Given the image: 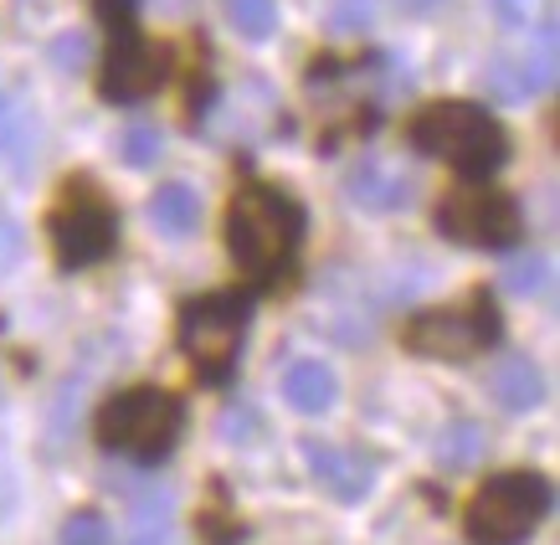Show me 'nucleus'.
Returning <instances> with one entry per match:
<instances>
[{
    "label": "nucleus",
    "instance_id": "1",
    "mask_svg": "<svg viewBox=\"0 0 560 545\" xmlns=\"http://www.w3.org/2000/svg\"><path fill=\"white\" fill-rule=\"evenodd\" d=\"M304 242V206L289 190L272 186H242L226 206V247L242 263V272H253L257 283H272L278 272L293 263Z\"/></svg>",
    "mask_w": 560,
    "mask_h": 545
},
{
    "label": "nucleus",
    "instance_id": "2",
    "mask_svg": "<svg viewBox=\"0 0 560 545\" xmlns=\"http://www.w3.org/2000/svg\"><path fill=\"white\" fill-rule=\"evenodd\" d=\"M411 150L447 160L458 175H493L510 160V135L474 103H427L407 129Z\"/></svg>",
    "mask_w": 560,
    "mask_h": 545
},
{
    "label": "nucleus",
    "instance_id": "3",
    "mask_svg": "<svg viewBox=\"0 0 560 545\" xmlns=\"http://www.w3.org/2000/svg\"><path fill=\"white\" fill-rule=\"evenodd\" d=\"M186 427V402L160 386H135V392L108 396L98 411V443L108 453H124L135 463H160L175 448Z\"/></svg>",
    "mask_w": 560,
    "mask_h": 545
},
{
    "label": "nucleus",
    "instance_id": "4",
    "mask_svg": "<svg viewBox=\"0 0 560 545\" xmlns=\"http://www.w3.org/2000/svg\"><path fill=\"white\" fill-rule=\"evenodd\" d=\"M247 324H253V299L232 289H217L206 299H190L180 314V350L190 356V366L201 371V381H232L247 340Z\"/></svg>",
    "mask_w": 560,
    "mask_h": 545
},
{
    "label": "nucleus",
    "instance_id": "5",
    "mask_svg": "<svg viewBox=\"0 0 560 545\" xmlns=\"http://www.w3.org/2000/svg\"><path fill=\"white\" fill-rule=\"evenodd\" d=\"M550 510V484L540 474H499L489 478L463 514L474 545H525Z\"/></svg>",
    "mask_w": 560,
    "mask_h": 545
},
{
    "label": "nucleus",
    "instance_id": "6",
    "mask_svg": "<svg viewBox=\"0 0 560 545\" xmlns=\"http://www.w3.org/2000/svg\"><path fill=\"white\" fill-rule=\"evenodd\" d=\"M47 232H51V253H57L62 268H93V263H103V257L114 253L119 217H114V206L103 201V190L93 181H68L62 201L51 206Z\"/></svg>",
    "mask_w": 560,
    "mask_h": 545
},
{
    "label": "nucleus",
    "instance_id": "7",
    "mask_svg": "<svg viewBox=\"0 0 560 545\" xmlns=\"http://www.w3.org/2000/svg\"><path fill=\"white\" fill-rule=\"evenodd\" d=\"M442 237L463 242V247H483V253H504L520 242L525 232V217H520V201L510 190H493V186H458L447 190L432 211Z\"/></svg>",
    "mask_w": 560,
    "mask_h": 545
},
{
    "label": "nucleus",
    "instance_id": "8",
    "mask_svg": "<svg viewBox=\"0 0 560 545\" xmlns=\"http://www.w3.org/2000/svg\"><path fill=\"white\" fill-rule=\"evenodd\" d=\"M407 350L427 360H474L499 340V309L489 293H474L463 309H422L407 320Z\"/></svg>",
    "mask_w": 560,
    "mask_h": 545
},
{
    "label": "nucleus",
    "instance_id": "9",
    "mask_svg": "<svg viewBox=\"0 0 560 545\" xmlns=\"http://www.w3.org/2000/svg\"><path fill=\"white\" fill-rule=\"evenodd\" d=\"M171 78V57L160 47H150L139 32H114V47H108V62H103V98L114 103H139L150 98L154 88Z\"/></svg>",
    "mask_w": 560,
    "mask_h": 545
},
{
    "label": "nucleus",
    "instance_id": "10",
    "mask_svg": "<svg viewBox=\"0 0 560 545\" xmlns=\"http://www.w3.org/2000/svg\"><path fill=\"white\" fill-rule=\"evenodd\" d=\"M304 463L314 468L324 489L345 505H355L375 489V463L355 448H340V443H324V438H304Z\"/></svg>",
    "mask_w": 560,
    "mask_h": 545
},
{
    "label": "nucleus",
    "instance_id": "11",
    "mask_svg": "<svg viewBox=\"0 0 560 545\" xmlns=\"http://www.w3.org/2000/svg\"><path fill=\"white\" fill-rule=\"evenodd\" d=\"M345 196H350V206H360V211H396V206L411 196V181L396 171V165H386L381 154H365V160H355L350 175H345Z\"/></svg>",
    "mask_w": 560,
    "mask_h": 545
},
{
    "label": "nucleus",
    "instance_id": "12",
    "mask_svg": "<svg viewBox=\"0 0 560 545\" xmlns=\"http://www.w3.org/2000/svg\"><path fill=\"white\" fill-rule=\"evenodd\" d=\"M36 139H42V124L21 98L0 93V165L5 171H32L36 160Z\"/></svg>",
    "mask_w": 560,
    "mask_h": 545
},
{
    "label": "nucleus",
    "instance_id": "13",
    "mask_svg": "<svg viewBox=\"0 0 560 545\" xmlns=\"http://www.w3.org/2000/svg\"><path fill=\"white\" fill-rule=\"evenodd\" d=\"M283 396H289V407L299 411H329L335 407V396H340V381L335 371L324 366V360H293L289 371H283Z\"/></svg>",
    "mask_w": 560,
    "mask_h": 545
},
{
    "label": "nucleus",
    "instance_id": "14",
    "mask_svg": "<svg viewBox=\"0 0 560 545\" xmlns=\"http://www.w3.org/2000/svg\"><path fill=\"white\" fill-rule=\"evenodd\" d=\"M493 396H499V407L504 411H529L545 402V375L540 366L529 356H510L499 360V371H493Z\"/></svg>",
    "mask_w": 560,
    "mask_h": 545
},
{
    "label": "nucleus",
    "instance_id": "15",
    "mask_svg": "<svg viewBox=\"0 0 560 545\" xmlns=\"http://www.w3.org/2000/svg\"><path fill=\"white\" fill-rule=\"evenodd\" d=\"M556 83V72H545L535 57H493L489 72H483V88H489L493 98H529V93H540V88Z\"/></svg>",
    "mask_w": 560,
    "mask_h": 545
},
{
    "label": "nucleus",
    "instance_id": "16",
    "mask_svg": "<svg viewBox=\"0 0 560 545\" xmlns=\"http://www.w3.org/2000/svg\"><path fill=\"white\" fill-rule=\"evenodd\" d=\"M150 217L160 232H171V237H186V232H196V222H201V201H196V190L190 186H160L150 201Z\"/></svg>",
    "mask_w": 560,
    "mask_h": 545
},
{
    "label": "nucleus",
    "instance_id": "17",
    "mask_svg": "<svg viewBox=\"0 0 560 545\" xmlns=\"http://www.w3.org/2000/svg\"><path fill=\"white\" fill-rule=\"evenodd\" d=\"M165 541H171V495L150 489L135 505L129 525H124V545H165Z\"/></svg>",
    "mask_w": 560,
    "mask_h": 545
},
{
    "label": "nucleus",
    "instance_id": "18",
    "mask_svg": "<svg viewBox=\"0 0 560 545\" xmlns=\"http://www.w3.org/2000/svg\"><path fill=\"white\" fill-rule=\"evenodd\" d=\"M483 459V427L478 422H453L438 438V463L442 468H468Z\"/></svg>",
    "mask_w": 560,
    "mask_h": 545
},
{
    "label": "nucleus",
    "instance_id": "19",
    "mask_svg": "<svg viewBox=\"0 0 560 545\" xmlns=\"http://www.w3.org/2000/svg\"><path fill=\"white\" fill-rule=\"evenodd\" d=\"M226 21L247 42H268L272 26H278V0H226Z\"/></svg>",
    "mask_w": 560,
    "mask_h": 545
},
{
    "label": "nucleus",
    "instance_id": "20",
    "mask_svg": "<svg viewBox=\"0 0 560 545\" xmlns=\"http://www.w3.org/2000/svg\"><path fill=\"white\" fill-rule=\"evenodd\" d=\"M57 545H114V530L98 510H78L68 525L57 530Z\"/></svg>",
    "mask_w": 560,
    "mask_h": 545
},
{
    "label": "nucleus",
    "instance_id": "21",
    "mask_svg": "<svg viewBox=\"0 0 560 545\" xmlns=\"http://www.w3.org/2000/svg\"><path fill=\"white\" fill-rule=\"evenodd\" d=\"M375 21V0H329V32L360 36Z\"/></svg>",
    "mask_w": 560,
    "mask_h": 545
},
{
    "label": "nucleus",
    "instance_id": "22",
    "mask_svg": "<svg viewBox=\"0 0 560 545\" xmlns=\"http://www.w3.org/2000/svg\"><path fill=\"white\" fill-rule=\"evenodd\" d=\"M160 150H165V139H160V129H154V124H135V129L124 135V160H129L135 171L154 165V160H160Z\"/></svg>",
    "mask_w": 560,
    "mask_h": 545
},
{
    "label": "nucleus",
    "instance_id": "23",
    "mask_svg": "<svg viewBox=\"0 0 560 545\" xmlns=\"http://www.w3.org/2000/svg\"><path fill=\"white\" fill-rule=\"evenodd\" d=\"M545 272H550V263H545V257H520V263H510L504 283H510L514 293H540L545 289Z\"/></svg>",
    "mask_w": 560,
    "mask_h": 545
},
{
    "label": "nucleus",
    "instance_id": "24",
    "mask_svg": "<svg viewBox=\"0 0 560 545\" xmlns=\"http://www.w3.org/2000/svg\"><path fill=\"white\" fill-rule=\"evenodd\" d=\"M51 62L62 72H78L88 62V36L83 32H62L57 42H51Z\"/></svg>",
    "mask_w": 560,
    "mask_h": 545
},
{
    "label": "nucleus",
    "instance_id": "25",
    "mask_svg": "<svg viewBox=\"0 0 560 545\" xmlns=\"http://www.w3.org/2000/svg\"><path fill=\"white\" fill-rule=\"evenodd\" d=\"M93 5H98V16L108 21V32H135V21H129L135 0H93Z\"/></svg>",
    "mask_w": 560,
    "mask_h": 545
},
{
    "label": "nucleus",
    "instance_id": "26",
    "mask_svg": "<svg viewBox=\"0 0 560 545\" xmlns=\"http://www.w3.org/2000/svg\"><path fill=\"white\" fill-rule=\"evenodd\" d=\"M493 11H499L504 21H514V26H520V21L529 16V0H493Z\"/></svg>",
    "mask_w": 560,
    "mask_h": 545
},
{
    "label": "nucleus",
    "instance_id": "27",
    "mask_svg": "<svg viewBox=\"0 0 560 545\" xmlns=\"http://www.w3.org/2000/svg\"><path fill=\"white\" fill-rule=\"evenodd\" d=\"M16 253H21V232L16 227H0V268H5Z\"/></svg>",
    "mask_w": 560,
    "mask_h": 545
},
{
    "label": "nucleus",
    "instance_id": "28",
    "mask_svg": "<svg viewBox=\"0 0 560 545\" xmlns=\"http://www.w3.org/2000/svg\"><path fill=\"white\" fill-rule=\"evenodd\" d=\"M438 5H447V0H401V11H411V16H427V11H438Z\"/></svg>",
    "mask_w": 560,
    "mask_h": 545
},
{
    "label": "nucleus",
    "instance_id": "29",
    "mask_svg": "<svg viewBox=\"0 0 560 545\" xmlns=\"http://www.w3.org/2000/svg\"><path fill=\"white\" fill-rule=\"evenodd\" d=\"M154 11H160V16H175V11H186L190 0H150Z\"/></svg>",
    "mask_w": 560,
    "mask_h": 545
}]
</instances>
